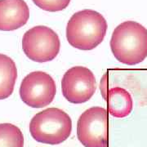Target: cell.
<instances>
[{
  "label": "cell",
  "instance_id": "1",
  "mask_svg": "<svg viewBox=\"0 0 147 147\" xmlns=\"http://www.w3.org/2000/svg\"><path fill=\"white\" fill-rule=\"evenodd\" d=\"M110 48L117 61L135 65L147 57V30L136 21H124L115 29Z\"/></svg>",
  "mask_w": 147,
  "mask_h": 147
},
{
  "label": "cell",
  "instance_id": "2",
  "mask_svg": "<svg viewBox=\"0 0 147 147\" xmlns=\"http://www.w3.org/2000/svg\"><path fill=\"white\" fill-rule=\"evenodd\" d=\"M107 31V22L100 13L85 9L74 13L66 26L69 43L79 50L88 51L103 41Z\"/></svg>",
  "mask_w": 147,
  "mask_h": 147
},
{
  "label": "cell",
  "instance_id": "3",
  "mask_svg": "<svg viewBox=\"0 0 147 147\" xmlns=\"http://www.w3.org/2000/svg\"><path fill=\"white\" fill-rule=\"evenodd\" d=\"M72 121L65 111L58 108H48L36 114L30 123L32 137L38 142L59 145L71 134Z\"/></svg>",
  "mask_w": 147,
  "mask_h": 147
},
{
  "label": "cell",
  "instance_id": "4",
  "mask_svg": "<svg viewBox=\"0 0 147 147\" xmlns=\"http://www.w3.org/2000/svg\"><path fill=\"white\" fill-rule=\"evenodd\" d=\"M61 42L51 28L38 26L27 30L22 38V49L29 59L35 62L54 60L60 52Z\"/></svg>",
  "mask_w": 147,
  "mask_h": 147
},
{
  "label": "cell",
  "instance_id": "5",
  "mask_svg": "<svg viewBox=\"0 0 147 147\" xmlns=\"http://www.w3.org/2000/svg\"><path fill=\"white\" fill-rule=\"evenodd\" d=\"M77 137L85 147H107V111L94 106L85 110L77 123Z\"/></svg>",
  "mask_w": 147,
  "mask_h": 147
},
{
  "label": "cell",
  "instance_id": "6",
  "mask_svg": "<svg viewBox=\"0 0 147 147\" xmlns=\"http://www.w3.org/2000/svg\"><path fill=\"white\" fill-rule=\"evenodd\" d=\"M57 93L54 79L48 74L34 71L26 75L20 87L22 101L32 108H42L51 104Z\"/></svg>",
  "mask_w": 147,
  "mask_h": 147
},
{
  "label": "cell",
  "instance_id": "7",
  "mask_svg": "<svg viewBox=\"0 0 147 147\" xmlns=\"http://www.w3.org/2000/svg\"><path fill=\"white\" fill-rule=\"evenodd\" d=\"M96 88V78L89 69L74 66L64 74L61 80L62 94L73 104H82L90 100Z\"/></svg>",
  "mask_w": 147,
  "mask_h": 147
},
{
  "label": "cell",
  "instance_id": "8",
  "mask_svg": "<svg viewBox=\"0 0 147 147\" xmlns=\"http://www.w3.org/2000/svg\"><path fill=\"white\" fill-rule=\"evenodd\" d=\"M29 18L30 8L24 0H0V30L20 29Z\"/></svg>",
  "mask_w": 147,
  "mask_h": 147
},
{
  "label": "cell",
  "instance_id": "9",
  "mask_svg": "<svg viewBox=\"0 0 147 147\" xmlns=\"http://www.w3.org/2000/svg\"><path fill=\"white\" fill-rule=\"evenodd\" d=\"M105 100L108 104L110 114L115 118H125L130 115L133 108V100L131 94L126 89L115 87L110 88Z\"/></svg>",
  "mask_w": 147,
  "mask_h": 147
},
{
  "label": "cell",
  "instance_id": "10",
  "mask_svg": "<svg viewBox=\"0 0 147 147\" xmlns=\"http://www.w3.org/2000/svg\"><path fill=\"white\" fill-rule=\"evenodd\" d=\"M17 79V69L14 61L0 53V100L12 94Z\"/></svg>",
  "mask_w": 147,
  "mask_h": 147
},
{
  "label": "cell",
  "instance_id": "11",
  "mask_svg": "<svg viewBox=\"0 0 147 147\" xmlns=\"http://www.w3.org/2000/svg\"><path fill=\"white\" fill-rule=\"evenodd\" d=\"M24 136L20 130L13 124H0V147H23Z\"/></svg>",
  "mask_w": 147,
  "mask_h": 147
},
{
  "label": "cell",
  "instance_id": "12",
  "mask_svg": "<svg viewBox=\"0 0 147 147\" xmlns=\"http://www.w3.org/2000/svg\"><path fill=\"white\" fill-rule=\"evenodd\" d=\"M39 8L47 11H59L65 9L70 0H32Z\"/></svg>",
  "mask_w": 147,
  "mask_h": 147
}]
</instances>
